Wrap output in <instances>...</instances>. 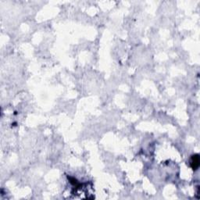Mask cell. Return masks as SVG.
I'll return each mask as SVG.
<instances>
[{"label": "cell", "mask_w": 200, "mask_h": 200, "mask_svg": "<svg viewBox=\"0 0 200 200\" xmlns=\"http://www.w3.org/2000/svg\"><path fill=\"white\" fill-rule=\"evenodd\" d=\"M190 163H191V168L194 171H196L198 169V167H199V156H198V154H195V155L191 156Z\"/></svg>", "instance_id": "obj_1"}]
</instances>
